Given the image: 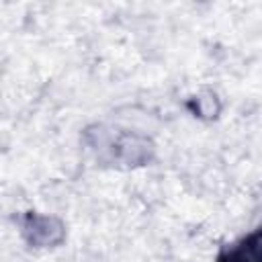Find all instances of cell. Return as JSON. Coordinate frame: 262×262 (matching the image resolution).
<instances>
[{
  "mask_svg": "<svg viewBox=\"0 0 262 262\" xmlns=\"http://www.w3.org/2000/svg\"><path fill=\"white\" fill-rule=\"evenodd\" d=\"M219 262H260V252H258V231L246 237L237 248L229 250L219 258Z\"/></svg>",
  "mask_w": 262,
  "mask_h": 262,
  "instance_id": "obj_1",
  "label": "cell"
}]
</instances>
